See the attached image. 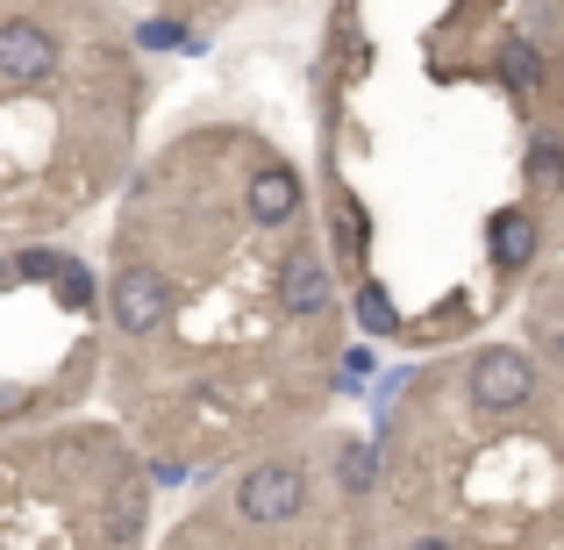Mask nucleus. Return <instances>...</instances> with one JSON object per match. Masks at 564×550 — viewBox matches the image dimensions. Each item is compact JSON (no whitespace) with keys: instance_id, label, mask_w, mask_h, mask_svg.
Returning <instances> with one entry per match:
<instances>
[{"instance_id":"obj_12","label":"nucleus","mask_w":564,"mask_h":550,"mask_svg":"<svg viewBox=\"0 0 564 550\" xmlns=\"http://www.w3.org/2000/svg\"><path fill=\"white\" fill-rule=\"evenodd\" d=\"M57 301H65V308H86V301H94V287H86V272H79V265H65V258H57Z\"/></svg>"},{"instance_id":"obj_9","label":"nucleus","mask_w":564,"mask_h":550,"mask_svg":"<svg viewBox=\"0 0 564 550\" xmlns=\"http://www.w3.org/2000/svg\"><path fill=\"white\" fill-rule=\"evenodd\" d=\"M529 180H543V186H551V180H564V143H551V137H536V143H529Z\"/></svg>"},{"instance_id":"obj_1","label":"nucleus","mask_w":564,"mask_h":550,"mask_svg":"<svg viewBox=\"0 0 564 550\" xmlns=\"http://www.w3.org/2000/svg\"><path fill=\"white\" fill-rule=\"evenodd\" d=\"M301 508H307V472L286 465V457H279V465H250L243 486H236V515H243L250 529H279Z\"/></svg>"},{"instance_id":"obj_5","label":"nucleus","mask_w":564,"mask_h":550,"mask_svg":"<svg viewBox=\"0 0 564 550\" xmlns=\"http://www.w3.org/2000/svg\"><path fill=\"white\" fill-rule=\"evenodd\" d=\"M279 308H286V315H322V308H329V265H322L315 250H293V258L279 265Z\"/></svg>"},{"instance_id":"obj_7","label":"nucleus","mask_w":564,"mask_h":550,"mask_svg":"<svg viewBox=\"0 0 564 550\" xmlns=\"http://www.w3.org/2000/svg\"><path fill=\"white\" fill-rule=\"evenodd\" d=\"M536 244H543V229H536V215H529V207H500L494 229H486V250H494L500 272H522V265L536 258Z\"/></svg>"},{"instance_id":"obj_4","label":"nucleus","mask_w":564,"mask_h":550,"mask_svg":"<svg viewBox=\"0 0 564 550\" xmlns=\"http://www.w3.org/2000/svg\"><path fill=\"white\" fill-rule=\"evenodd\" d=\"M165 315H172V287L151 272V265H129V272L115 279V322H122L129 336H158Z\"/></svg>"},{"instance_id":"obj_6","label":"nucleus","mask_w":564,"mask_h":550,"mask_svg":"<svg viewBox=\"0 0 564 550\" xmlns=\"http://www.w3.org/2000/svg\"><path fill=\"white\" fill-rule=\"evenodd\" d=\"M243 207H250V222H258V229H279V222L301 215V180H293L286 165H258V172H250Z\"/></svg>"},{"instance_id":"obj_13","label":"nucleus","mask_w":564,"mask_h":550,"mask_svg":"<svg viewBox=\"0 0 564 550\" xmlns=\"http://www.w3.org/2000/svg\"><path fill=\"white\" fill-rule=\"evenodd\" d=\"M14 272H22V279H51L57 258H51V250H22V258H14Z\"/></svg>"},{"instance_id":"obj_15","label":"nucleus","mask_w":564,"mask_h":550,"mask_svg":"<svg viewBox=\"0 0 564 550\" xmlns=\"http://www.w3.org/2000/svg\"><path fill=\"white\" fill-rule=\"evenodd\" d=\"M8 279H14V265H8V258H0V287H8Z\"/></svg>"},{"instance_id":"obj_10","label":"nucleus","mask_w":564,"mask_h":550,"mask_svg":"<svg viewBox=\"0 0 564 550\" xmlns=\"http://www.w3.org/2000/svg\"><path fill=\"white\" fill-rule=\"evenodd\" d=\"M358 322H365L372 336H393V322H400V315H393V301H386L379 287H365V293H358Z\"/></svg>"},{"instance_id":"obj_14","label":"nucleus","mask_w":564,"mask_h":550,"mask_svg":"<svg viewBox=\"0 0 564 550\" xmlns=\"http://www.w3.org/2000/svg\"><path fill=\"white\" fill-rule=\"evenodd\" d=\"M172 36H180V22H143V43H151V51H158V43H172Z\"/></svg>"},{"instance_id":"obj_2","label":"nucleus","mask_w":564,"mask_h":550,"mask_svg":"<svg viewBox=\"0 0 564 550\" xmlns=\"http://www.w3.org/2000/svg\"><path fill=\"white\" fill-rule=\"evenodd\" d=\"M529 393H536V365L522 351H479L471 358V400L479 408L514 414V408H529Z\"/></svg>"},{"instance_id":"obj_11","label":"nucleus","mask_w":564,"mask_h":550,"mask_svg":"<svg viewBox=\"0 0 564 550\" xmlns=\"http://www.w3.org/2000/svg\"><path fill=\"white\" fill-rule=\"evenodd\" d=\"M372 479H379L372 451H365V443H350V451H344V486H350V494H372Z\"/></svg>"},{"instance_id":"obj_3","label":"nucleus","mask_w":564,"mask_h":550,"mask_svg":"<svg viewBox=\"0 0 564 550\" xmlns=\"http://www.w3.org/2000/svg\"><path fill=\"white\" fill-rule=\"evenodd\" d=\"M57 72V36L43 22H0V79L8 86H36Z\"/></svg>"},{"instance_id":"obj_8","label":"nucleus","mask_w":564,"mask_h":550,"mask_svg":"<svg viewBox=\"0 0 564 550\" xmlns=\"http://www.w3.org/2000/svg\"><path fill=\"white\" fill-rule=\"evenodd\" d=\"M500 72H508V79L529 94V86L543 79V57H536V43H522V36H514V43H500Z\"/></svg>"}]
</instances>
